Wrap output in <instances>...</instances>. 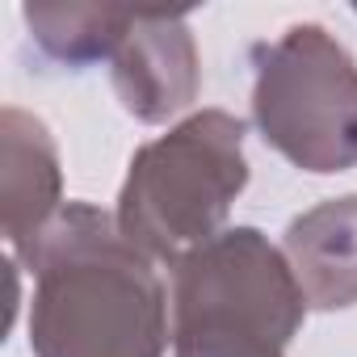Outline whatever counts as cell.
Returning a JSON list of instances; mask_svg holds the SVG:
<instances>
[{"label":"cell","mask_w":357,"mask_h":357,"mask_svg":"<svg viewBox=\"0 0 357 357\" xmlns=\"http://www.w3.org/2000/svg\"><path fill=\"white\" fill-rule=\"evenodd\" d=\"M22 261L34 273L38 357H164L172 336L164 282L105 211L63 202Z\"/></svg>","instance_id":"1"},{"label":"cell","mask_w":357,"mask_h":357,"mask_svg":"<svg viewBox=\"0 0 357 357\" xmlns=\"http://www.w3.org/2000/svg\"><path fill=\"white\" fill-rule=\"evenodd\" d=\"M307 315L286 252L231 227L172 265V357H286Z\"/></svg>","instance_id":"2"},{"label":"cell","mask_w":357,"mask_h":357,"mask_svg":"<svg viewBox=\"0 0 357 357\" xmlns=\"http://www.w3.org/2000/svg\"><path fill=\"white\" fill-rule=\"evenodd\" d=\"M244 185V122L202 109L130 155L114 223L143 257L176 265L219 236Z\"/></svg>","instance_id":"3"},{"label":"cell","mask_w":357,"mask_h":357,"mask_svg":"<svg viewBox=\"0 0 357 357\" xmlns=\"http://www.w3.org/2000/svg\"><path fill=\"white\" fill-rule=\"evenodd\" d=\"M252 118L290 164L344 172L357 164V63L315 22L252 51Z\"/></svg>","instance_id":"4"},{"label":"cell","mask_w":357,"mask_h":357,"mask_svg":"<svg viewBox=\"0 0 357 357\" xmlns=\"http://www.w3.org/2000/svg\"><path fill=\"white\" fill-rule=\"evenodd\" d=\"M114 89L139 122H168L198 97V51L181 13H135L114 51Z\"/></svg>","instance_id":"5"},{"label":"cell","mask_w":357,"mask_h":357,"mask_svg":"<svg viewBox=\"0 0 357 357\" xmlns=\"http://www.w3.org/2000/svg\"><path fill=\"white\" fill-rule=\"evenodd\" d=\"M307 307L340 311L357 303V194L290 219L282 244Z\"/></svg>","instance_id":"6"},{"label":"cell","mask_w":357,"mask_h":357,"mask_svg":"<svg viewBox=\"0 0 357 357\" xmlns=\"http://www.w3.org/2000/svg\"><path fill=\"white\" fill-rule=\"evenodd\" d=\"M59 211L63 202H59L55 143L34 114L9 105L5 109V240L13 257H26Z\"/></svg>","instance_id":"7"},{"label":"cell","mask_w":357,"mask_h":357,"mask_svg":"<svg viewBox=\"0 0 357 357\" xmlns=\"http://www.w3.org/2000/svg\"><path fill=\"white\" fill-rule=\"evenodd\" d=\"M38 47L63 63L114 59L135 13L130 9H89V5H26L22 9Z\"/></svg>","instance_id":"8"},{"label":"cell","mask_w":357,"mask_h":357,"mask_svg":"<svg viewBox=\"0 0 357 357\" xmlns=\"http://www.w3.org/2000/svg\"><path fill=\"white\" fill-rule=\"evenodd\" d=\"M353 13H357V9H353Z\"/></svg>","instance_id":"9"}]
</instances>
